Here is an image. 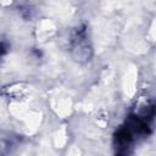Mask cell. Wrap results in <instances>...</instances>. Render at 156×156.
Instances as JSON below:
<instances>
[{
  "instance_id": "2",
  "label": "cell",
  "mask_w": 156,
  "mask_h": 156,
  "mask_svg": "<svg viewBox=\"0 0 156 156\" xmlns=\"http://www.w3.org/2000/svg\"><path fill=\"white\" fill-rule=\"evenodd\" d=\"M5 50H6V49H5V45H4L2 43H0V55H1V54H4V52H5Z\"/></svg>"
},
{
  "instance_id": "1",
  "label": "cell",
  "mask_w": 156,
  "mask_h": 156,
  "mask_svg": "<svg viewBox=\"0 0 156 156\" xmlns=\"http://www.w3.org/2000/svg\"><path fill=\"white\" fill-rule=\"evenodd\" d=\"M132 139V133L128 128H122L116 133V144L119 147H128Z\"/></svg>"
}]
</instances>
